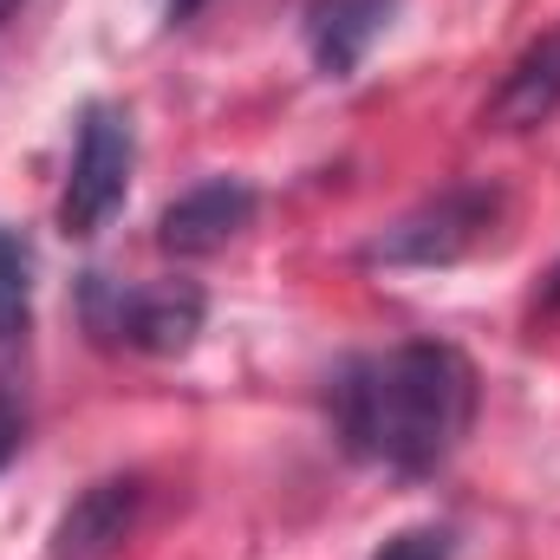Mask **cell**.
<instances>
[{
    "label": "cell",
    "instance_id": "obj_1",
    "mask_svg": "<svg viewBox=\"0 0 560 560\" xmlns=\"http://www.w3.org/2000/svg\"><path fill=\"white\" fill-rule=\"evenodd\" d=\"M332 418L359 456L398 476H430L476 418V365L443 339L392 346L385 359L346 365L332 385Z\"/></svg>",
    "mask_w": 560,
    "mask_h": 560
},
{
    "label": "cell",
    "instance_id": "obj_2",
    "mask_svg": "<svg viewBox=\"0 0 560 560\" xmlns=\"http://www.w3.org/2000/svg\"><path fill=\"white\" fill-rule=\"evenodd\" d=\"M495 222H502V189H489V183H456V189L418 202L405 222H392L365 255L385 261V268H450V261H463L476 242H489Z\"/></svg>",
    "mask_w": 560,
    "mask_h": 560
},
{
    "label": "cell",
    "instance_id": "obj_3",
    "mask_svg": "<svg viewBox=\"0 0 560 560\" xmlns=\"http://www.w3.org/2000/svg\"><path fill=\"white\" fill-rule=\"evenodd\" d=\"M131 163H138V138H131V118L118 105H85L79 118V150H72V170H66V196H59V229L72 242L98 235L125 189H131Z\"/></svg>",
    "mask_w": 560,
    "mask_h": 560
},
{
    "label": "cell",
    "instance_id": "obj_4",
    "mask_svg": "<svg viewBox=\"0 0 560 560\" xmlns=\"http://www.w3.org/2000/svg\"><path fill=\"white\" fill-rule=\"evenodd\" d=\"M85 319L98 339L131 352H183L202 332V287L163 280V287H118L92 275L85 280Z\"/></svg>",
    "mask_w": 560,
    "mask_h": 560
},
{
    "label": "cell",
    "instance_id": "obj_5",
    "mask_svg": "<svg viewBox=\"0 0 560 560\" xmlns=\"http://www.w3.org/2000/svg\"><path fill=\"white\" fill-rule=\"evenodd\" d=\"M248 222H255V189H248L242 176H209V183L183 189V196L156 215V248L176 255V261H196V255L229 248Z\"/></svg>",
    "mask_w": 560,
    "mask_h": 560
},
{
    "label": "cell",
    "instance_id": "obj_6",
    "mask_svg": "<svg viewBox=\"0 0 560 560\" xmlns=\"http://www.w3.org/2000/svg\"><path fill=\"white\" fill-rule=\"evenodd\" d=\"M143 482L138 476H98L72 495V509L52 522V560H105L138 522Z\"/></svg>",
    "mask_w": 560,
    "mask_h": 560
},
{
    "label": "cell",
    "instance_id": "obj_7",
    "mask_svg": "<svg viewBox=\"0 0 560 560\" xmlns=\"http://www.w3.org/2000/svg\"><path fill=\"white\" fill-rule=\"evenodd\" d=\"M398 0H313L306 7V52L326 79H352L359 59L385 39Z\"/></svg>",
    "mask_w": 560,
    "mask_h": 560
},
{
    "label": "cell",
    "instance_id": "obj_8",
    "mask_svg": "<svg viewBox=\"0 0 560 560\" xmlns=\"http://www.w3.org/2000/svg\"><path fill=\"white\" fill-rule=\"evenodd\" d=\"M560 112V26L555 33H541L509 72H502V85H495V98H489V125L495 131H535V125H548Z\"/></svg>",
    "mask_w": 560,
    "mask_h": 560
},
{
    "label": "cell",
    "instance_id": "obj_9",
    "mask_svg": "<svg viewBox=\"0 0 560 560\" xmlns=\"http://www.w3.org/2000/svg\"><path fill=\"white\" fill-rule=\"evenodd\" d=\"M26 306H33V261L26 242L13 229H0V339L26 332Z\"/></svg>",
    "mask_w": 560,
    "mask_h": 560
},
{
    "label": "cell",
    "instance_id": "obj_10",
    "mask_svg": "<svg viewBox=\"0 0 560 560\" xmlns=\"http://www.w3.org/2000/svg\"><path fill=\"white\" fill-rule=\"evenodd\" d=\"M450 555H456V528H436V522H430V528H405V535H392L372 560H450Z\"/></svg>",
    "mask_w": 560,
    "mask_h": 560
},
{
    "label": "cell",
    "instance_id": "obj_11",
    "mask_svg": "<svg viewBox=\"0 0 560 560\" xmlns=\"http://www.w3.org/2000/svg\"><path fill=\"white\" fill-rule=\"evenodd\" d=\"M20 443H26V392L13 378H0V469L20 456Z\"/></svg>",
    "mask_w": 560,
    "mask_h": 560
},
{
    "label": "cell",
    "instance_id": "obj_12",
    "mask_svg": "<svg viewBox=\"0 0 560 560\" xmlns=\"http://www.w3.org/2000/svg\"><path fill=\"white\" fill-rule=\"evenodd\" d=\"M202 7H209V0H170V20H196Z\"/></svg>",
    "mask_w": 560,
    "mask_h": 560
},
{
    "label": "cell",
    "instance_id": "obj_13",
    "mask_svg": "<svg viewBox=\"0 0 560 560\" xmlns=\"http://www.w3.org/2000/svg\"><path fill=\"white\" fill-rule=\"evenodd\" d=\"M13 7H20V0H0V20H7V13H13Z\"/></svg>",
    "mask_w": 560,
    "mask_h": 560
}]
</instances>
